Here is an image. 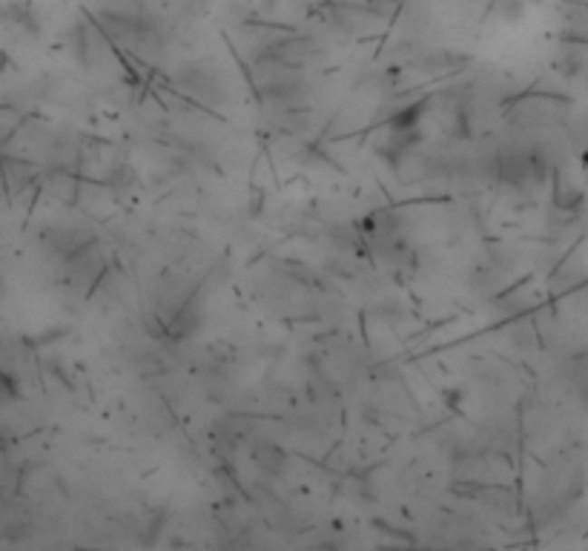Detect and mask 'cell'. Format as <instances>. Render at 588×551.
<instances>
[{
	"instance_id": "6da1fadb",
	"label": "cell",
	"mask_w": 588,
	"mask_h": 551,
	"mask_svg": "<svg viewBox=\"0 0 588 551\" xmlns=\"http://www.w3.org/2000/svg\"><path fill=\"white\" fill-rule=\"evenodd\" d=\"M6 442H9V440H6L4 434H0V448H6Z\"/></svg>"
}]
</instances>
